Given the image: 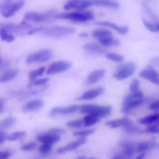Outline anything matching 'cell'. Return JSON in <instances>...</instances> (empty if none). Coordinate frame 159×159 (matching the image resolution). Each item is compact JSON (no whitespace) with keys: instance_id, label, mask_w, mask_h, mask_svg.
Here are the masks:
<instances>
[{"instance_id":"1","label":"cell","mask_w":159,"mask_h":159,"mask_svg":"<svg viewBox=\"0 0 159 159\" xmlns=\"http://www.w3.org/2000/svg\"><path fill=\"white\" fill-rule=\"evenodd\" d=\"M75 29L70 27L55 26L50 27L35 28L33 29V34L42 33L43 35L49 38L53 39H62L68 37L74 34L75 32Z\"/></svg>"},{"instance_id":"2","label":"cell","mask_w":159,"mask_h":159,"mask_svg":"<svg viewBox=\"0 0 159 159\" xmlns=\"http://www.w3.org/2000/svg\"><path fill=\"white\" fill-rule=\"evenodd\" d=\"M143 93L140 90L126 96L122 104V112L124 113H129L132 110L143 104Z\"/></svg>"},{"instance_id":"3","label":"cell","mask_w":159,"mask_h":159,"mask_svg":"<svg viewBox=\"0 0 159 159\" xmlns=\"http://www.w3.org/2000/svg\"><path fill=\"white\" fill-rule=\"evenodd\" d=\"M55 19H67L76 22H86L94 18L93 14L90 11H78L71 13H63L56 15Z\"/></svg>"},{"instance_id":"4","label":"cell","mask_w":159,"mask_h":159,"mask_svg":"<svg viewBox=\"0 0 159 159\" xmlns=\"http://www.w3.org/2000/svg\"><path fill=\"white\" fill-rule=\"evenodd\" d=\"M25 4L24 1H12L7 0L0 3V14L5 18H10L20 11Z\"/></svg>"},{"instance_id":"5","label":"cell","mask_w":159,"mask_h":159,"mask_svg":"<svg viewBox=\"0 0 159 159\" xmlns=\"http://www.w3.org/2000/svg\"><path fill=\"white\" fill-rule=\"evenodd\" d=\"M55 12L49 11L46 13H39L35 11H30L26 13L24 16L25 21L36 23H47L51 22L55 19Z\"/></svg>"},{"instance_id":"6","label":"cell","mask_w":159,"mask_h":159,"mask_svg":"<svg viewBox=\"0 0 159 159\" xmlns=\"http://www.w3.org/2000/svg\"><path fill=\"white\" fill-rule=\"evenodd\" d=\"M136 66L134 62H127L118 67L113 77L118 80H123L132 76L135 72Z\"/></svg>"},{"instance_id":"7","label":"cell","mask_w":159,"mask_h":159,"mask_svg":"<svg viewBox=\"0 0 159 159\" xmlns=\"http://www.w3.org/2000/svg\"><path fill=\"white\" fill-rule=\"evenodd\" d=\"M53 56V52L50 49H43L29 56L26 60L27 64L42 63L47 62Z\"/></svg>"},{"instance_id":"8","label":"cell","mask_w":159,"mask_h":159,"mask_svg":"<svg viewBox=\"0 0 159 159\" xmlns=\"http://www.w3.org/2000/svg\"><path fill=\"white\" fill-rule=\"evenodd\" d=\"M32 25L30 23L23 21L20 24L12 23L0 24V31H4L9 33H20L26 30H31Z\"/></svg>"},{"instance_id":"9","label":"cell","mask_w":159,"mask_h":159,"mask_svg":"<svg viewBox=\"0 0 159 159\" xmlns=\"http://www.w3.org/2000/svg\"><path fill=\"white\" fill-rule=\"evenodd\" d=\"M71 63L68 61L59 60L52 63L49 66L47 70L48 75L57 74L68 70L71 68Z\"/></svg>"},{"instance_id":"10","label":"cell","mask_w":159,"mask_h":159,"mask_svg":"<svg viewBox=\"0 0 159 159\" xmlns=\"http://www.w3.org/2000/svg\"><path fill=\"white\" fill-rule=\"evenodd\" d=\"M139 76L142 79L156 85H159V73L151 66H148L141 70Z\"/></svg>"},{"instance_id":"11","label":"cell","mask_w":159,"mask_h":159,"mask_svg":"<svg viewBox=\"0 0 159 159\" xmlns=\"http://www.w3.org/2000/svg\"><path fill=\"white\" fill-rule=\"evenodd\" d=\"M91 6H92V1L75 0L67 2L64 6V9L66 10L74 9L79 11H83Z\"/></svg>"},{"instance_id":"12","label":"cell","mask_w":159,"mask_h":159,"mask_svg":"<svg viewBox=\"0 0 159 159\" xmlns=\"http://www.w3.org/2000/svg\"><path fill=\"white\" fill-rule=\"evenodd\" d=\"M86 141L87 139L85 138H81L75 141L69 143L66 146L57 149V152L59 153H63L70 151L74 150L83 144H85Z\"/></svg>"},{"instance_id":"13","label":"cell","mask_w":159,"mask_h":159,"mask_svg":"<svg viewBox=\"0 0 159 159\" xmlns=\"http://www.w3.org/2000/svg\"><path fill=\"white\" fill-rule=\"evenodd\" d=\"M44 106V102L42 100L34 99L26 103L22 108V111L26 113L33 112L41 109Z\"/></svg>"},{"instance_id":"14","label":"cell","mask_w":159,"mask_h":159,"mask_svg":"<svg viewBox=\"0 0 159 159\" xmlns=\"http://www.w3.org/2000/svg\"><path fill=\"white\" fill-rule=\"evenodd\" d=\"M104 89L103 87H98L96 89L89 90L77 98L78 100H89L94 99L103 93Z\"/></svg>"},{"instance_id":"15","label":"cell","mask_w":159,"mask_h":159,"mask_svg":"<svg viewBox=\"0 0 159 159\" xmlns=\"http://www.w3.org/2000/svg\"><path fill=\"white\" fill-rule=\"evenodd\" d=\"M80 107L77 105H72L67 107H57L52 109L51 110V114L52 116L58 114H70L73 113L79 110Z\"/></svg>"},{"instance_id":"16","label":"cell","mask_w":159,"mask_h":159,"mask_svg":"<svg viewBox=\"0 0 159 159\" xmlns=\"http://www.w3.org/2000/svg\"><path fill=\"white\" fill-rule=\"evenodd\" d=\"M106 73V70L103 69L94 70L89 74L86 79V83L89 84H95L104 77Z\"/></svg>"},{"instance_id":"17","label":"cell","mask_w":159,"mask_h":159,"mask_svg":"<svg viewBox=\"0 0 159 159\" xmlns=\"http://www.w3.org/2000/svg\"><path fill=\"white\" fill-rule=\"evenodd\" d=\"M132 124H133V123H132V121L126 117L109 121L106 123V125L112 128H117V127L121 126H123V127H126V126H129Z\"/></svg>"},{"instance_id":"18","label":"cell","mask_w":159,"mask_h":159,"mask_svg":"<svg viewBox=\"0 0 159 159\" xmlns=\"http://www.w3.org/2000/svg\"><path fill=\"white\" fill-rule=\"evenodd\" d=\"M38 141L43 143H48L53 145L60 140V137L59 136L55 135L47 134H42L37 136Z\"/></svg>"},{"instance_id":"19","label":"cell","mask_w":159,"mask_h":159,"mask_svg":"<svg viewBox=\"0 0 159 159\" xmlns=\"http://www.w3.org/2000/svg\"><path fill=\"white\" fill-rule=\"evenodd\" d=\"M95 25H98L108 27L114 30L115 31L120 34H125L128 32V27L126 26H120L117 25L116 24H113L111 22L108 21H101L96 23Z\"/></svg>"},{"instance_id":"20","label":"cell","mask_w":159,"mask_h":159,"mask_svg":"<svg viewBox=\"0 0 159 159\" xmlns=\"http://www.w3.org/2000/svg\"><path fill=\"white\" fill-rule=\"evenodd\" d=\"M19 70L17 69L10 70L6 71L0 77V83H4L11 81L16 78L19 74Z\"/></svg>"},{"instance_id":"21","label":"cell","mask_w":159,"mask_h":159,"mask_svg":"<svg viewBox=\"0 0 159 159\" xmlns=\"http://www.w3.org/2000/svg\"><path fill=\"white\" fill-rule=\"evenodd\" d=\"M92 6H102L113 9H117L120 4L117 2L112 1H92Z\"/></svg>"},{"instance_id":"22","label":"cell","mask_w":159,"mask_h":159,"mask_svg":"<svg viewBox=\"0 0 159 159\" xmlns=\"http://www.w3.org/2000/svg\"><path fill=\"white\" fill-rule=\"evenodd\" d=\"M83 49L86 52L96 54H101L105 52V50L101 46L93 43H89L84 45Z\"/></svg>"},{"instance_id":"23","label":"cell","mask_w":159,"mask_h":159,"mask_svg":"<svg viewBox=\"0 0 159 159\" xmlns=\"http://www.w3.org/2000/svg\"><path fill=\"white\" fill-rule=\"evenodd\" d=\"M111 111V106H98L94 112L92 114L98 117V118H104L108 116Z\"/></svg>"},{"instance_id":"24","label":"cell","mask_w":159,"mask_h":159,"mask_svg":"<svg viewBox=\"0 0 159 159\" xmlns=\"http://www.w3.org/2000/svg\"><path fill=\"white\" fill-rule=\"evenodd\" d=\"M100 44L105 47H117L120 44L119 40L114 39L112 36L98 39Z\"/></svg>"},{"instance_id":"25","label":"cell","mask_w":159,"mask_h":159,"mask_svg":"<svg viewBox=\"0 0 159 159\" xmlns=\"http://www.w3.org/2000/svg\"><path fill=\"white\" fill-rule=\"evenodd\" d=\"M84 126L88 127L99 122L100 118L93 114H88L82 119Z\"/></svg>"},{"instance_id":"26","label":"cell","mask_w":159,"mask_h":159,"mask_svg":"<svg viewBox=\"0 0 159 159\" xmlns=\"http://www.w3.org/2000/svg\"><path fill=\"white\" fill-rule=\"evenodd\" d=\"M16 122V120L13 117H9L0 121V131L9 129L14 125Z\"/></svg>"},{"instance_id":"27","label":"cell","mask_w":159,"mask_h":159,"mask_svg":"<svg viewBox=\"0 0 159 159\" xmlns=\"http://www.w3.org/2000/svg\"><path fill=\"white\" fill-rule=\"evenodd\" d=\"M92 34L94 38H97L98 40L112 36L111 31L106 29L96 30L93 32Z\"/></svg>"},{"instance_id":"28","label":"cell","mask_w":159,"mask_h":159,"mask_svg":"<svg viewBox=\"0 0 159 159\" xmlns=\"http://www.w3.org/2000/svg\"><path fill=\"white\" fill-rule=\"evenodd\" d=\"M159 119V113H156L140 119L139 120V123L143 125L150 124L153 123H158Z\"/></svg>"},{"instance_id":"29","label":"cell","mask_w":159,"mask_h":159,"mask_svg":"<svg viewBox=\"0 0 159 159\" xmlns=\"http://www.w3.org/2000/svg\"><path fill=\"white\" fill-rule=\"evenodd\" d=\"M98 105L87 104L84 105L80 107V112L82 114H90L94 112L95 111L97 108Z\"/></svg>"},{"instance_id":"30","label":"cell","mask_w":159,"mask_h":159,"mask_svg":"<svg viewBox=\"0 0 159 159\" xmlns=\"http://www.w3.org/2000/svg\"><path fill=\"white\" fill-rule=\"evenodd\" d=\"M45 68L41 67L39 68L31 70L29 73V79L30 82H32L37 80L38 77L42 76L45 72Z\"/></svg>"},{"instance_id":"31","label":"cell","mask_w":159,"mask_h":159,"mask_svg":"<svg viewBox=\"0 0 159 159\" xmlns=\"http://www.w3.org/2000/svg\"><path fill=\"white\" fill-rule=\"evenodd\" d=\"M26 135V133L25 131H18L8 135L7 139L11 141H16L24 138Z\"/></svg>"},{"instance_id":"32","label":"cell","mask_w":159,"mask_h":159,"mask_svg":"<svg viewBox=\"0 0 159 159\" xmlns=\"http://www.w3.org/2000/svg\"><path fill=\"white\" fill-rule=\"evenodd\" d=\"M143 24L145 26L148 30L149 31L152 32H157L159 30V25L158 22L157 23H151L145 19L142 20Z\"/></svg>"},{"instance_id":"33","label":"cell","mask_w":159,"mask_h":159,"mask_svg":"<svg viewBox=\"0 0 159 159\" xmlns=\"http://www.w3.org/2000/svg\"><path fill=\"white\" fill-rule=\"evenodd\" d=\"M106 57L111 61L117 63L122 62L124 60V57L123 56L115 53H107L106 54Z\"/></svg>"},{"instance_id":"34","label":"cell","mask_w":159,"mask_h":159,"mask_svg":"<svg viewBox=\"0 0 159 159\" xmlns=\"http://www.w3.org/2000/svg\"><path fill=\"white\" fill-rule=\"evenodd\" d=\"M0 37L3 41L11 43L15 39V37L12 34L4 31H0Z\"/></svg>"},{"instance_id":"35","label":"cell","mask_w":159,"mask_h":159,"mask_svg":"<svg viewBox=\"0 0 159 159\" xmlns=\"http://www.w3.org/2000/svg\"><path fill=\"white\" fill-rule=\"evenodd\" d=\"M153 147V143H149L148 142H143L138 144L136 147V150L139 152L146 151L149 149L151 148L152 147Z\"/></svg>"},{"instance_id":"36","label":"cell","mask_w":159,"mask_h":159,"mask_svg":"<svg viewBox=\"0 0 159 159\" xmlns=\"http://www.w3.org/2000/svg\"><path fill=\"white\" fill-rule=\"evenodd\" d=\"M50 80L49 78H43V79H39V80H35L32 82H30L28 84L29 87H31L33 86H42L45 85Z\"/></svg>"},{"instance_id":"37","label":"cell","mask_w":159,"mask_h":159,"mask_svg":"<svg viewBox=\"0 0 159 159\" xmlns=\"http://www.w3.org/2000/svg\"><path fill=\"white\" fill-rule=\"evenodd\" d=\"M66 125L70 128H80L84 126L83 121L82 119L75 120L68 122L67 123Z\"/></svg>"},{"instance_id":"38","label":"cell","mask_w":159,"mask_h":159,"mask_svg":"<svg viewBox=\"0 0 159 159\" xmlns=\"http://www.w3.org/2000/svg\"><path fill=\"white\" fill-rule=\"evenodd\" d=\"M95 130L93 129H87V130H81V131H77L73 133V135L75 136L84 137L90 135L94 133Z\"/></svg>"},{"instance_id":"39","label":"cell","mask_w":159,"mask_h":159,"mask_svg":"<svg viewBox=\"0 0 159 159\" xmlns=\"http://www.w3.org/2000/svg\"><path fill=\"white\" fill-rule=\"evenodd\" d=\"M139 81L137 79H134L132 81L130 85V92L131 93H135L139 91Z\"/></svg>"},{"instance_id":"40","label":"cell","mask_w":159,"mask_h":159,"mask_svg":"<svg viewBox=\"0 0 159 159\" xmlns=\"http://www.w3.org/2000/svg\"><path fill=\"white\" fill-rule=\"evenodd\" d=\"M37 147V143L35 142H30L21 147V149L24 151H30L35 149Z\"/></svg>"},{"instance_id":"41","label":"cell","mask_w":159,"mask_h":159,"mask_svg":"<svg viewBox=\"0 0 159 159\" xmlns=\"http://www.w3.org/2000/svg\"><path fill=\"white\" fill-rule=\"evenodd\" d=\"M52 145L48 143H43L40 146L39 151L42 153H47L50 152L52 150Z\"/></svg>"},{"instance_id":"42","label":"cell","mask_w":159,"mask_h":159,"mask_svg":"<svg viewBox=\"0 0 159 159\" xmlns=\"http://www.w3.org/2000/svg\"><path fill=\"white\" fill-rule=\"evenodd\" d=\"M123 152L125 155L131 156L134 154V148L130 144H126L124 147Z\"/></svg>"},{"instance_id":"43","label":"cell","mask_w":159,"mask_h":159,"mask_svg":"<svg viewBox=\"0 0 159 159\" xmlns=\"http://www.w3.org/2000/svg\"><path fill=\"white\" fill-rule=\"evenodd\" d=\"M65 130L62 128H53L50 129L48 131V134H51L59 136L60 135L63 134H65Z\"/></svg>"},{"instance_id":"44","label":"cell","mask_w":159,"mask_h":159,"mask_svg":"<svg viewBox=\"0 0 159 159\" xmlns=\"http://www.w3.org/2000/svg\"><path fill=\"white\" fill-rule=\"evenodd\" d=\"M146 132L152 134H158L159 133V128L156 125H152L147 127Z\"/></svg>"},{"instance_id":"45","label":"cell","mask_w":159,"mask_h":159,"mask_svg":"<svg viewBox=\"0 0 159 159\" xmlns=\"http://www.w3.org/2000/svg\"><path fill=\"white\" fill-rule=\"evenodd\" d=\"M123 128L125 132L130 133H135V132H138L139 130L138 127L134 126L133 124L129 125V126H126V127H124Z\"/></svg>"},{"instance_id":"46","label":"cell","mask_w":159,"mask_h":159,"mask_svg":"<svg viewBox=\"0 0 159 159\" xmlns=\"http://www.w3.org/2000/svg\"><path fill=\"white\" fill-rule=\"evenodd\" d=\"M11 155V152L9 151H0V159H8Z\"/></svg>"},{"instance_id":"47","label":"cell","mask_w":159,"mask_h":159,"mask_svg":"<svg viewBox=\"0 0 159 159\" xmlns=\"http://www.w3.org/2000/svg\"><path fill=\"white\" fill-rule=\"evenodd\" d=\"M8 134L3 131H0V144H2L7 139Z\"/></svg>"},{"instance_id":"48","label":"cell","mask_w":159,"mask_h":159,"mask_svg":"<svg viewBox=\"0 0 159 159\" xmlns=\"http://www.w3.org/2000/svg\"><path fill=\"white\" fill-rule=\"evenodd\" d=\"M150 109L152 111H158L159 109V100L155 101L152 103L149 107Z\"/></svg>"},{"instance_id":"49","label":"cell","mask_w":159,"mask_h":159,"mask_svg":"<svg viewBox=\"0 0 159 159\" xmlns=\"http://www.w3.org/2000/svg\"><path fill=\"white\" fill-rule=\"evenodd\" d=\"M6 102L4 98H0V113H1L4 109V105Z\"/></svg>"},{"instance_id":"50","label":"cell","mask_w":159,"mask_h":159,"mask_svg":"<svg viewBox=\"0 0 159 159\" xmlns=\"http://www.w3.org/2000/svg\"><path fill=\"white\" fill-rule=\"evenodd\" d=\"M88 37V34L86 32H83L80 34V38H85Z\"/></svg>"},{"instance_id":"51","label":"cell","mask_w":159,"mask_h":159,"mask_svg":"<svg viewBox=\"0 0 159 159\" xmlns=\"http://www.w3.org/2000/svg\"><path fill=\"white\" fill-rule=\"evenodd\" d=\"M144 157H145V154H144V153H142V154L139 155V156L136 158V159H144Z\"/></svg>"},{"instance_id":"52","label":"cell","mask_w":159,"mask_h":159,"mask_svg":"<svg viewBox=\"0 0 159 159\" xmlns=\"http://www.w3.org/2000/svg\"><path fill=\"white\" fill-rule=\"evenodd\" d=\"M76 159H85V157L83 156H80L78 157Z\"/></svg>"},{"instance_id":"53","label":"cell","mask_w":159,"mask_h":159,"mask_svg":"<svg viewBox=\"0 0 159 159\" xmlns=\"http://www.w3.org/2000/svg\"><path fill=\"white\" fill-rule=\"evenodd\" d=\"M1 62H2L1 58V57H0V65H1Z\"/></svg>"},{"instance_id":"54","label":"cell","mask_w":159,"mask_h":159,"mask_svg":"<svg viewBox=\"0 0 159 159\" xmlns=\"http://www.w3.org/2000/svg\"><path fill=\"white\" fill-rule=\"evenodd\" d=\"M94 159V158H90V159Z\"/></svg>"},{"instance_id":"55","label":"cell","mask_w":159,"mask_h":159,"mask_svg":"<svg viewBox=\"0 0 159 159\" xmlns=\"http://www.w3.org/2000/svg\"><path fill=\"white\" fill-rule=\"evenodd\" d=\"M118 159V158H116V159Z\"/></svg>"}]
</instances>
